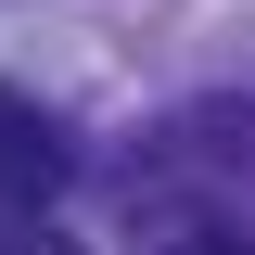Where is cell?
Listing matches in <instances>:
<instances>
[{
  "label": "cell",
  "mask_w": 255,
  "mask_h": 255,
  "mask_svg": "<svg viewBox=\"0 0 255 255\" xmlns=\"http://www.w3.org/2000/svg\"><path fill=\"white\" fill-rule=\"evenodd\" d=\"M64 166H77V140H64V115H38L26 90H0V204H51Z\"/></svg>",
  "instance_id": "6da1fadb"
},
{
  "label": "cell",
  "mask_w": 255,
  "mask_h": 255,
  "mask_svg": "<svg viewBox=\"0 0 255 255\" xmlns=\"http://www.w3.org/2000/svg\"><path fill=\"white\" fill-rule=\"evenodd\" d=\"M166 255H255V243H243V230H230V217H204V230H179V243H166Z\"/></svg>",
  "instance_id": "7a4b0ae2"
},
{
  "label": "cell",
  "mask_w": 255,
  "mask_h": 255,
  "mask_svg": "<svg viewBox=\"0 0 255 255\" xmlns=\"http://www.w3.org/2000/svg\"><path fill=\"white\" fill-rule=\"evenodd\" d=\"M0 255H77L64 230H0Z\"/></svg>",
  "instance_id": "3957f363"
}]
</instances>
